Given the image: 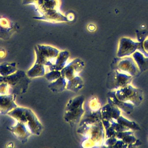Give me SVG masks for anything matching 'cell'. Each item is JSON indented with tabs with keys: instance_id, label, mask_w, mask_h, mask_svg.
I'll use <instances>...</instances> for the list:
<instances>
[{
	"instance_id": "f1b7e54d",
	"label": "cell",
	"mask_w": 148,
	"mask_h": 148,
	"mask_svg": "<svg viewBox=\"0 0 148 148\" xmlns=\"http://www.w3.org/2000/svg\"><path fill=\"white\" fill-rule=\"evenodd\" d=\"M142 42V47L146 54V56L148 57V36Z\"/></svg>"
},
{
	"instance_id": "3957f363",
	"label": "cell",
	"mask_w": 148,
	"mask_h": 148,
	"mask_svg": "<svg viewBox=\"0 0 148 148\" xmlns=\"http://www.w3.org/2000/svg\"><path fill=\"white\" fill-rule=\"evenodd\" d=\"M1 77L8 86L9 94L16 95L25 93L31 82L30 78L28 77L26 72L20 70H17L15 73L8 76H1Z\"/></svg>"
},
{
	"instance_id": "603a6c76",
	"label": "cell",
	"mask_w": 148,
	"mask_h": 148,
	"mask_svg": "<svg viewBox=\"0 0 148 148\" xmlns=\"http://www.w3.org/2000/svg\"><path fill=\"white\" fill-rule=\"evenodd\" d=\"M67 80L62 76L48 85V88L53 92H61L66 89Z\"/></svg>"
},
{
	"instance_id": "e0dca14e",
	"label": "cell",
	"mask_w": 148,
	"mask_h": 148,
	"mask_svg": "<svg viewBox=\"0 0 148 148\" xmlns=\"http://www.w3.org/2000/svg\"><path fill=\"white\" fill-rule=\"evenodd\" d=\"M33 18L38 20L44 21H47V22H50L53 23L69 22L66 16L62 14L60 12V10L53 11L45 15H42L40 16H35V17H34Z\"/></svg>"
},
{
	"instance_id": "7a4b0ae2",
	"label": "cell",
	"mask_w": 148,
	"mask_h": 148,
	"mask_svg": "<svg viewBox=\"0 0 148 148\" xmlns=\"http://www.w3.org/2000/svg\"><path fill=\"white\" fill-rule=\"evenodd\" d=\"M8 114L16 120L25 124L32 134L39 136L42 133L43 125L31 109L17 106L9 112Z\"/></svg>"
},
{
	"instance_id": "9a60e30c",
	"label": "cell",
	"mask_w": 148,
	"mask_h": 148,
	"mask_svg": "<svg viewBox=\"0 0 148 148\" xmlns=\"http://www.w3.org/2000/svg\"><path fill=\"white\" fill-rule=\"evenodd\" d=\"M7 128L22 143L28 141L29 137L32 134L28 127L24 123L17 121L16 124L13 126L8 127Z\"/></svg>"
},
{
	"instance_id": "6da1fadb",
	"label": "cell",
	"mask_w": 148,
	"mask_h": 148,
	"mask_svg": "<svg viewBox=\"0 0 148 148\" xmlns=\"http://www.w3.org/2000/svg\"><path fill=\"white\" fill-rule=\"evenodd\" d=\"M77 132L84 135V147L102 146L105 139V130L102 120H81Z\"/></svg>"
},
{
	"instance_id": "83f0119b",
	"label": "cell",
	"mask_w": 148,
	"mask_h": 148,
	"mask_svg": "<svg viewBox=\"0 0 148 148\" xmlns=\"http://www.w3.org/2000/svg\"><path fill=\"white\" fill-rule=\"evenodd\" d=\"M147 31H136V36L138 42H142L147 36Z\"/></svg>"
},
{
	"instance_id": "1f68e13d",
	"label": "cell",
	"mask_w": 148,
	"mask_h": 148,
	"mask_svg": "<svg viewBox=\"0 0 148 148\" xmlns=\"http://www.w3.org/2000/svg\"><path fill=\"white\" fill-rule=\"evenodd\" d=\"M5 54H6V53H5V50L3 49H1L0 50V57L2 58V57H5Z\"/></svg>"
},
{
	"instance_id": "4316f807",
	"label": "cell",
	"mask_w": 148,
	"mask_h": 148,
	"mask_svg": "<svg viewBox=\"0 0 148 148\" xmlns=\"http://www.w3.org/2000/svg\"><path fill=\"white\" fill-rule=\"evenodd\" d=\"M88 106L91 112H97L101 109V103L97 97L92 98L89 102Z\"/></svg>"
},
{
	"instance_id": "5bb4252c",
	"label": "cell",
	"mask_w": 148,
	"mask_h": 148,
	"mask_svg": "<svg viewBox=\"0 0 148 148\" xmlns=\"http://www.w3.org/2000/svg\"><path fill=\"white\" fill-rule=\"evenodd\" d=\"M18 28V26L16 23L0 16V39L8 40Z\"/></svg>"
},
{
	"instance_id": "4fadbf2b",
	"label": "cell",
	"mask_w": 148,
	"mask_h": 148,
	"mask_svg": "<svg viewBox=\"0 0 148 148\" xmlns=\"http://www.w3.org/2000/svg\"><path fill=\"white\" fill-rule=\"evenodd\" d=\"M85 66L84 62L79 58H75L66 65L60 71L61 76L66 80L75 77L80 73Z\"/></svg>"
},
{
	"instance_id": "484cf974",
	"label": "cell",
	"mask_w": 148,
	"mask_h": 148,
	"mask_svg": "<svg viewBox=\"0 0 148 148\" xmlns=\"http://www.w3.org/2000/svg\"><path fill=\"white\" fill-rule=\"evenodd\" d=\"M44 76L47 79V80L49 82H53L60 77L61 76V73L60 71L53 70L50 71V72L46 73Z\"/></svg>"
},
{
	"instance_id": "cb8c5ba5",
	"label": "cell",
	"mask_w": 148,
	"mask_h": 148,
	"mask_svg": "<svg viewBox=\"0 0 148 148\" xmlns=\"http://www.w3.org/2000/svg\"><path fill=\"white\" fill-rule=\"evenodd\" d=\"M16 63L3 62L0 64V75L6 76L15 73L17 71Z\"/></svg>"
},
{
	"instance_id": "8fae6325",
	"label": "cell",
	"mask_w": 148,
	"mask_h": 148,
	"mask_svg": "<svg viewBox=\"0 0 148 148\" xmlns=\"http://www.w3.org/2000/svg\"><path fill=\"white\" fill-rule=\"evenodd\" d=\"M120 58L115 65V69L132 77L137 76L140 73L132 57L127 56Z\"/></svg>"
},
{
	"instance_id": "4dcf8cb0",
	"label": "cell",
	"mask_w": 148,
	"mask_h": 148,
	"mask_svg": "<svg viewBox=\"0 0 148 148\" xmlns=\"http://www.w3.org/2000/svg\"><path fill=\"white\" fill-rule=\"evenodd\" d=\"M69 22V21H72L73 20V19L75 18V15L73 13H69L67 16H66Z\"/></svg>"
},
{
	"instance_id": "2e32d148",
	"label": "cell",
	"mask_w": 148,
	"mask_h": 148,
	"mask_svg": "<svg viewBox=\"0 0 148 148\" xmlns=\"http://www.w3.org/2000/svg\"><path fill=\"white\" fill-rule=\"evenodd\" d=\"M16 95H0V113L8 114L12 110L18 106L15 103Z\"/></svg>"
},
{
	"instance_id": "7c38bea8",
	"label": "cell",
	"mask_w": 148,
	"mask_h": 148,
	"mask_svg": "<svg viewBox=\"0 0 148 148\" xmlns=\"http://www.w3.org/2000/svg\"><path fill=\"white\" fill-rule=\"evenodd\" d=\"M120 110L116 105L109 102L101 108L102 121L105 130L109 127L112 121L116 120L121 115Z\"/></svg>"
},
{
	"instance_id": "9c48e42d",
	"label": "cell",
	"mask_w": 148,
	"mask_h": 148,
	"mask_svg": "<svg viewBox=\"0 0 148 148\" xmlns=\"http://www.w3.org/2000/svg\"><path fill=\"white\" fill-rule=\"evenodd\" d=\"M133 77L113 69L108 75L106 86L111 90H116L131 83Z\"/></svg>"
},
{
	"instance_id": "30bf717a",
	"label": "cell",
	"mask_w": 148,
	"mask_h": 148,
	"mask_svg": "<svg viewBox=\"0 0 148 148\" xmlns=\"http://www.w3.org/2000/svg\"><path fill=\"white\" fill-rule=\"evenodd\" d=\"M114 137L115 140L113 147H130L141 144L140 140L135 137L132 130L119 132Z\"/></svg>"
},
{
	"instance_id": "ac0fdd59",
	"label": "cell",
	"mask_w": 148,
	"mask_h": 148,
	"mask_svg": "<svg viewBox=\"0 0 148 148\" xmlns=\"http://www.w3.org/2000/svg\"><path fill=\"white\" fill-rule=\"evenodd\" d=\"M108 102L109 103H111L114 105H116L117 107H118L120 110L124 112L127 114H131L133 110L134 107L135 106L132 103L124 102L121 101L119 100L114 95V91L111 90L108 94Z\"/></svg>"
},
{
	"instance_id": "ffe728a7",
	"label": "cell",
	"mask_w": 148,
	"mask_h": 148,
	"mask_svg": "<svg viewBox=\"0 0 148 148\" xmlns=\"http://www.w3.org/2000/svg\"><path fill=\"white\" fill-rule=\"evenodd\" d=\"M140 73L148 69V57H146L140 51L137 50L132 55Z\"/></svg>"
},
{
	"instance_id": "d4e9b609",
	"label": "cell",
	"mask_w": 148,
	"mask_h": 148,
	"mask_svg": "<svg viewBox=\"0 0 148 148\" xmlns=\"http://www.w3.org/2000/svg\"><path fill=\"white\" fill-rule=\"evenodd\" d=\"M116 122L121 124L123 126L127 127V128L131 130H140V128L139 126L134 121L128 120V119L124 118L122 116H120L116 120H115Z\"/></svg>"
},
{
	"instance_id": "ba28073f",
	"label": "cell",
	"mask_w": 148,
	"mask_h": 148,
	"mask_svg": "<svg viewBox=\"0 0 148 148\" xmlns=\"http://www.w3.org/2000/svg\"><path fill=\"white\" fill-rule=\"evenodd\" d=\"M61 0H22L23 5H34L40 16L60 10Z\"/></svg>"
},
{
	"instance_id": "52a82bcc",
	"label": "cell",
	"mask_w": 148,
	"mask_h": 148,
	"mask_svg": "<svg viewBox=\"0 0 148 148\" xmlns=\"http://www.w3.org/2000/svg\"><path fill=\"white\" fill-rule=\"evenodd\" d=\"M137 50L146 56L142 42H136L130 38L123 37L119 40L116 56L118 58L130 56Z\"/></svg>"
},
{
	"instance_id": "277c9868",
	"label": "cell",
	"mask_w": 148,
	"mask_h": 148,
	"mask_svg": "<svg viewBox=\"0 0 148 148\" xmlns=\"http://www.w3.org/2000/svg\"><path fill=\"white\" fill-rule=\"evenodd\" d=\"M85 98L83 95H79L69 99L66 105L64 119L71 126L79 123L84 113L83 103Z\"/></svg>"
},
{
	"instance_id": "d6986e66",
	"label": "cell",
	"mask_w": 148,
	"mask_h": 148,
	"mask_svg": "<svg viewBox=\"0 0 148 148\" xmlns=\"http://www.w3.org/2000/svg\"><path fill=\"white\" fill-rule=\"evenodd\" d=\"M69 57V53L68 51L64 50L60 51L56 58L55 62L49 66L50 70L61 71L66 65V61Z\"/></svg>"
},
{
	"instance_id": "44dd1931",
	"label": "cell",
	"mask_w": 148,
	"mask_h": 148,
	"mask_svg": "<svg viewBox=\"0 0 148 148\" xmlns=\"http://www.w3.org/2000/svg\"><path fill=\"white\" fill-rule=\"evenodd\" d=\"M83 86L84 82L83 79L80 76H76L67 80L66 89L74 92H77L83 87Z\"/></svg>"
},
{
	"instance_id": "5b68a950",
	"label": "cell",
	"mask_w": 148,
	"mask_h": 148,
	"mask_svg": "<svg viewBox=\"0 0 148 148\" xmlns=\"http://www.w3.org/2000/svg\"><path fill=\"white\" fill-rule=\"evenodd\" d=\"M114 91V95L119 100L132 103L135 106L139 105L143 99V91L130 84Z\"/></svg>"
},
{
	"instance_id": "8992f818",
	"label": "cell",
	"mask_w": 148,
	"mask_h": 148,
	"mask_svg": "<svg viewBox=\"0 0 148 148\" xmlns=\"http://www.w3.org/2000/svg\"><path fill=\"white\" fill-rule=\"evenodd\" d=\"M36 54V62L45 66H51L56 60L60 51L49 45H36L34 47Z\"/></svg>"
},
{
	"instance_id": "f546056e",
	"label": "cell",
	"mask_w": 148,
	"mask_h": 148,
	"mask_svg": "<svg viewBox=\"0 0 148 148\" xmlns=\"http://www.w3.org/2000/svg\"><path fill=\"white\" fill-rule=\"evenodd\" d=\"M87 29L90 32H93L96 29V27L94 24H90L88 27H87Z\"/></svg>"
},
{
	"instance_id": "7402d4cb",
	"label": "cell",
	"mask_w": 148,
	"mask_h": 148,
	"mask_svg": "<svg viewBox=\"0 0 148 148\" xmlns=\"http://www.w3.org/2000/svg\"><path fill=\"white\" fill-rule=\"evenodd\" d=\"M26 74L30 79L43 76L45 75V65L35 62L34 65L26 72Z\"/></svg>"
}]
</instances>
